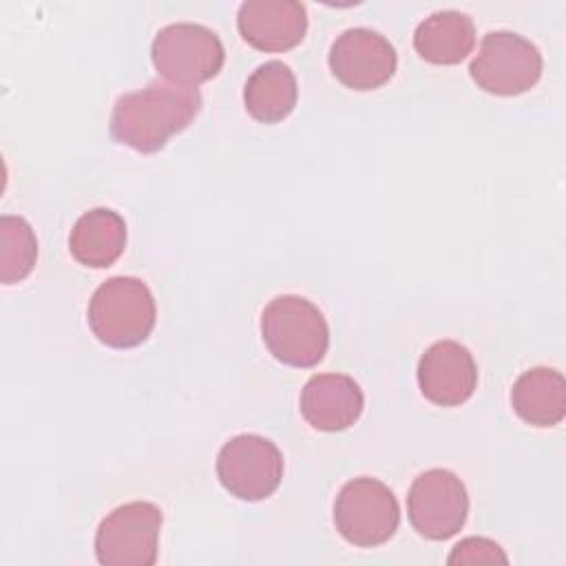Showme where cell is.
Masks as SVG:
<instances>
[{"label":"cell","instance_id":"obj_15","mask_svg":"<svg viewBox=\"0 0 566 566\" xmlns=\"http://www.w3.org/2000/svg\"><path fill=\"white\" fill-rule=\"evenodd\" d=\"M475 44L473 20L462 11H436L413 33L416 53L431 64H460Z\"/></svg>","mask_w":566,"mask_h":566},{"label":"cell","instance_id":"obj_16","mask_svg":"<svg viewBox=\"0 0 566 566\" xmlns=\"http://www.w3.org/2000/svg\"><path fill=\"white\" fill-rule=\"evenodd\" d=\"M513 411L533 427H555L566 416V380L557 369L533 367L511 389Z\"/></svg>","mask_w":566,"mask_h":566},{"label":"cell","instance_id":"obj_10","mask_svg":"<svg viewBox=\"0 0 566 566\" xmlns=\"http://www.w3.org/2000/svg\"><path fill=\"white\" fill-rule=\"evenodd\" d=\"M398 66L394 44L378 31L354 27L343 31L329 49L334 77L354 91H374L387 84Z\"/></svg>","mask_w":566,"mask_h":566},{"label":"cell","instance_id":"obj_17","mask_svg":"<svg viewBox=\"0 0 566 566\" xmlns=\"http://www.w3.org/2000/svg\"><path fill=\"white\" fill-rule=\"evenodd\" d=\"M296 97V77L281 60H270L252 71L243 88L245 111L261 124L283 122L294 111Z\"/></svg>","mask_w":566,"mask_h":566},{"label":"cell","instance_id":"obj_6","mask_svg":"<svg viewBox=\"0 0 566 566\" xmlns=\"http://www.w3.org/2000/svg\"><path fill=\"white\" fill-rule=\"evenodd\" d=\"M542 66V53L531 40L513 31H491L482 38L469 73L478 88L491 95L513 97L531 91L539 82Z\"/></svg>","mask_w":566,"mask_h":566},{"label":"cell","instance_id":"obj_14","mask_svg":"<svg viewBox=\"0 0 566 566\" xmlns=\"http://www.w3.org/2000/svg\"><path fill=\"white\" fill-rule=\"evenodd\" d=\"M126 248V223L111 208H93L84 212L69 237L73 259L86 268L113 265Z\"/></svg>","mask_w":566,"mask_h":566},{"label":"cell","instance_id":"obj_18","mask_svg":"<svg viewBox=\"0 0 566 566\" xmlns=\"http://www.w3.org/2000/svg\"><path fill=\"white\" fill-rule=\"evenodd\" d=\"M38 259V239L27 219L0 217V281L4 285L27 279Z\"/></svg>","mask_w":566,"mask_h":566},{"label":"cell","instance_id":"obj_4","mask_svg":"<svg viewBox=\"0 0 566 566\" xmlns=\"http://www.w3.org/2000/svg\"><path fill=\"white\" fill-rule=\"evenodd\" d=\"M150 57L157 73L170 84L197 88L221 71L226 51L212 29L195 22H177L155 35Z\"/></svg>","mask_w":566,"mask_h":566},{"label":"cell","instance_id":"obj_8","mask_svg":"<svg viewBox=\"0 0 566 566\" xmlns=\"http://www.w3.org/2000/svg\"><path fill=\"white\" fill-rule=\"evenodd\" d=\"M217 475L230 495L243 502H259L279 489L283 455L272 440L256 433H239L221 447Z\"/></svg>","mask_w":566,"mask_h":566},{"label":"cell","instance_id":"obj_7","mask_svg":"<svg viewBox=\"0 0 566 566\" xmlns=\"http://www.w3.org/2000/svg\"><path fill=\"white\" fill-rule=\"evenodd\" d=\"M164 515L153 502H128L111 511L95 533L102 566H153L157 562Z\"/></svg>","mask_w":566,"mask_h":566},{"label":"cell","instance_id":"obj_11","mask_svg":"<svg viewBox=\"0 0 566 566\" xmlns=\"http://www.w3.org/2000/svg\"><path fill=\"white\" fill-rule=\"evenodd\" d=\"M478 385V367L471 352L455 340H438L418 360V387L438 407L467 402Z\"/></svg>","mask_w":566,"mask_h":566},{"label":"cell","instance_id":"obj_2","mask_svg":"<svg viewBox=\"0 0 566 566\" xmlns=\"http://www.w3.org/2000/svg\"><path fill=\"white\" fill-rule=\"evenodd\" d=\"M261 336L279 363L298 369L318 365L329 347V327L323 312L296 294L276 296L265 305Z\"/></svg>","mask_w":566,"mask_h":566},{"label":"cell","instance_id":"obj_3","mask_svg":"<svg viewBox=\"0 0 566 566\" xmlns=\"http://www.w3.org/2000/svg\"><path fill=\"white\" fill-rule=\"evenodd\" d=\"M157 321L153 292L142 279L113 276L102 283L88 303V327L99 343L128 349L142 345Z\"/></svg>","mask_w":566,"mask_h":566},{"label":"cell","instance_id":"obj_5","mask_svg":"<svg viewBox=\"0 0 566 566\" xmlns=\"http://www.w3.org/2000/svg\"><path fill=\"white\" fill-rule=\"evenodd\" d=\"M334 524L345 542L374 548L398 531L400 506L385 482L367 475L354 478L336 495Z\"/></svg>","mask_w":566,"mask_h":566},{"label":"cell","instance_id":"obj_9","mask_svg":"<svg viewBox=\"0 0 566 566\" xmlns=\"http://www.w3.org/2000/svg\"><path fill=\"white\" fill-rule=\"evenodd\" d=\"M407 515L411 526L427 539L442 542L453 537L469 515L464 482L449 469L420 473L407 495Z\"/></svg>","mask_w":566,"mask_h":566},{"label":"cell","instance_id":"obj_19","mask_svg":"<svg viewBox=\"0 0 566 566\" xmlns=\"http://www.w3.org/2000/svg\"><path fill=\"white\" fill-rule=\"evenodd\" d=\"M449 564H509L502 546L486 537H467L458 542L447 559Z\"/></svg>","mask_w":566,"mask_h":566},{"label":"cell","instance_id":"obj_12","mask_svg":"<svg viewBox=\"0 0 566 566\" xmlns=\"http://www.w3.org/2000/svg\"><path fill=\"white\" fill-rule=\"evenodd\" d=\"M241 38L265 53L294 49L307 31V11L296 0H248L239 7Z\"/></svg>","mask_w":566,"mask_h":566},{"label":"cell","instance_id":"obj_13","mask_svg":"<svg viewBox=\"0 0 566 566\" xmlns=\"http://www.w3.org/2000/svg\"><path fill=\"white\" fill-rule=\"evenodd\" d=\"M365 407L358 382L345 374L312 376L301 391V416L318 431H343L352 427Z\"/></svg>","mask_w":566,"mask_h":566},{"label":"cell","instance_id":"obj_1","mask_svg":"<svg viewBox=\"0 0 566 566\" xmlns=\"http://www.w3.org/2000/svg\"><path fill=\"white\" fill-rule=\"evenodd\" d=\"M199 111L201 93L197 88L155 80L115 102L111 135L117 144L150 155L161 150L172 135L186 130Z\"/></svg>","mask_w":566,"mask_h":566}]
</instances>
